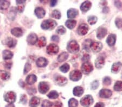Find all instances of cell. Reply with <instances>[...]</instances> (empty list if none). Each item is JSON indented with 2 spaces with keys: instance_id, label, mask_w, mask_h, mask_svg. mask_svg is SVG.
Returning <instances> with one entry per match:
<instances>
[{
  "instance_id": "23",
  "label": "cell",
  "mask_w": 122,
  "mask_h": 107,
  "mask_svg": "<svg viewBox=\"0 0 122 107\" xmlns=\"http://www.w3.org/2000/svg\"><path fill=\"white\" fill-rule=\"evenodd\" d=\"M78 14V11L76 9H70L67 11V16L70 19H73Z\"/></svg>"
},
{
  "instance_id": "31",
  "label": "cell",
  "mask_w": 122,
  "mask_h": 107,
  "mask_svg": "<svg viewBox=\"0 0 122 107\" xmlns=\"http://www.w3.org/2000/svg\"><path fill=\"white\" fill-rule=\"evenodd\" d=\"M10 2L8 1H0V8L2 10H6L9 7Z\"/></svg>"
},
{
  "instance_id": "44",
  "label": "cell",
  "mask_w": 122,
  "mask_h": 107,
  "mask_svg": "<svg viewBox=\"0 0 122 107\" xmlns=\"http://www.w3.org/2000/svg\"><path fill=\"white\" fill-rule=\"evenodd\" d=\"M103 83L104 84L106 85H109L111 84V79L109 77H106L103 79Z\"/></svg>"
},
{
  "instance_id": "38",
  "label": "cell",
  "mask_w": 122,
  "mask_h": 107,
  "mask_svg": "<svg viewBox=\"0 0 122 107\" xmlns=\"http://www.w3.org/2000/svg\"><path fill=\"white\" fill-rule=\"evenodd\" d=\"M69 69H70V65L67 63L64 64L60 67V70L63 73H67L69 70Z\"/></svg>"
},
{
  "instance_id": "17",
  "label": "cell",
  "mask_w": 122,
  "mask_h": 107,
  "mask_svg": "<svg viewBox=\"0 0 122 107\" xmlns=\"http://www.w3.org/2000/svg\"><path fill=\"white\" fill-rule=\"evenodd\" d=\"M26 82L29 85H32L36 82L37 77L35 75H29L26 78Z\"/></svg>"
},
{
  "instance_id": "21",
  "label": "cell",
  "mask_w": 122,
  "mask_h": 107,
  "mask_svg": "<svg viewBox=\"0 0 122 107\" xmlns=\"http://www.w3.org/2000/svg\"><path fill=\"white\" fill-rule=\"evenodd\" d=\"M40 104V99L37 97H33L29 102V106L30 107H38Z\"/></svg>"
},
{
  "instance_id": "26",
  "label": "cell",
  "mask_w": 122,
  "mask_h": 107,
  "mask_svg": "<svg viewBox=\"0 0 122 107\" xmlns=\"http://www.w3.org/2000/svg\"><path fill=\"white\" fill-rule=\"evenodd\" d=\"M76 24V21L74 19H68L66 22L65 25L68 28L70 29H73Z\"/></svg>"
},
{
  "instance_id": "24",
  "label": "cell",
  "mask_w": 122,
  "mask_h": 107,
  "mask_svg": "<svg viewBox=\"0 0 122 107\" xmlns=\"http://www.w3.org/2000/svg\"><path fill=\"white\" fill-rule=\"evenodd\" d=\"M122 67V63L121 62H117L115 63L112 66L111 71L114 73H117L118 72Z\"/></svg>"
},
{
  "instance_id": "39",
  "label": "cell",
  "mask_w": 122,
  "mask_h": 107,
  "mask_svg": "<svg viewBox=\"0 0 122 107\" xmlns=\"http://www.w3.org/2000/svg\"><path fill=\"white\" fill-rule=\"evenodd\" d=\"M52 16L56 19H60L61 17V13L59 10H54L52 14Z\"/></svg>"
},
{
  "instance_id": "42",
  "label": "cell",
  "mask_w": 122,
  "mask_h": 107,
  "mask_svg": "<svg viewBox=\"0 0 122 107\" xmlns=\"http://www.w3.org/2000/svg\"><path fill=\"white\" fill-rule=\"evenodd\" d=\"M53 104V103L50 102L48 100H45L42 102V104L41 105V107H51Z\"/></svg>"
},
{
  "instance_id": "32",
  "label": "cell",
  "mask_w": 122,
  "mask_h": 107,
  "mask_svg": "<svg viewBox=\"0 0 122 107\" xmlns=\"http://www.w3.org/2000/svg\"><path fill=\"white\" fill-rule=\"evenodd\" d=\"M46 44V40L45 37H41L38 41V45L40 47H44Z\"/></svg>"
},
{
  "instance_id": "54",
  "label": "cell",
  "mask_w": 122,
  "mask_h": 107,
  "mask_svg": "<svg viewBox=\"0 0 122 107\" xmlns=\"http://www.w3.org/2000/svg\"><path fill=\"white\" fill-rule=\"evenodd\" d=\"M11 63H10V64L9 63H8L5 65V67H6V68H8V69H10L11 67Z\"/></svg>"
},
{
  "instance_id": "52",
  "label": "cell",
  "mask_w": 122,
  "mask_h": 107,
  "mask_svg": "<svg viewBox=\"0 0 122 107\" xmlns=\"http://www.w3.org/2000/svg\"><path fill=\"white\" fill-rule=\"evenodd\" d=\"M94 107H104V104L102 102H98L95 105Z\"/></svg>"
},
{
  "instance_id": "4",
  "label": "cell",
  "mask_w": 122,
  "mask_h": 107,
  "mask_svg": "<svg viewBox=\"0 0 122 107\" xmlns=\"http://www.w3.org/2000/svg\"><path fill=\"white\" fill-rule=\"evenodd\" d=\"M81 71L84 74H88L93 70V66L89 62H85L81 66Z\"/></svg>"
},
{
  "instance_id": "15",
  "label": "cell",
  "mask_w": 122,
  "mask_h": 107,
  "mask_svg": "<svg viewBox=\"0 0 122 107\" xmlns=\"http://www.w3.org/2000/svg\"><path fill=\"white\" fill-rule=\"evenodd\" d=\"M92 4L91 2L90 1H85L84 3H82V5L80 7V9L83 12H86L88 10L91 8Z\"/></svg>"
},
{
  "instance_id": "33",
  "label": "cell",
  "mask_w": 122,
  "mask_h": 107,
  "mask_svg": "<svg viewBox=\"0 0 122 107\" xmlns=\"http://www.w3.org/2000/svg\"><path fill=\"white\" fill-rule=\"evenodd\" d=\"M78 105V102L74 98L70 99L68 101V107H76Z\"/></svg>"
},
{
  "instance_id": "51",
  "label": "cell",
  "mask_w": 122,
  "mask_h": 107,
  "mask_svg": "<svg viewBox=\"0 0 122 107\" xmlns=\"http://www.w3.org/2000/svg\"><path fill=\"white\" fill-rule=\"evenodd\" d=\"M52 40L54 42H58L59 41V37L57 35H54L52 37Z\"/></svg>"
},
{
  "instance_id": "45",
  "label": "cell",
  "mask_w": 122,
  "mask_h": 107,
  "mask_svg": "<svg viewBox=\"0 0 122 107\" xmlns=\"http://www.w3.org/2000/svg\"><path fill=\"white\" fill-rule=\"evenodd\" d=\"M31 69V65L30 64L27 63L25 64V69H24V74H27V73L30 71V70Z\"/></svg>"
},
{
  "instance_id": "47",
  "label": "cell",
  "mask_w": 122,
  "mask_h": 107,
  "mask_svg": "<svg viewBox=\"0 0 122 107\" xmlns=\"http://www.w3.org/2000/svg\"><path fill=\"white\" fill-rule=\"evenodd\" d=\"M51 107H62V103L60 102H56L53 103V104Z\"/></svg>"
},
{
  "instance_id": "41",
  "label": "cell",
  "mask_w": 122,
  "mask_h": 107,
  "mask_svg": "<svg viewBox=\"0 0 122 107\" xmlns=\"http://www.w3.org/2000/svg\"><path fill=\"white\" fill-rule=\"evenodd\" d=\"M92 43V41L90 40H87L84 42L83 44V47L85 49L88 50V49L91 47V44Z\"/></svg>"
},
{
  "instance_id": "40",
  "label": "cell",
  "mask_w": 122,
  "mask_h": 107,
  "mask_svg": "<svg viewBox=\"0 0 122 107\" xmlns=\"http://www.w3.org/2000/svg\"><path fill=\"white\" fill-rule=\"evenodd\" d=\"M56 32L59 35H63L66 33V29L63 26H59L57 28Z\"/></svg>"
},
{
  "instance_id": "53",
  "label": "cell",
  "mask_w": 122,
  "mask_h": 107,
  "mask_svg": "<svg viewBox=\"0 0 122 107\" xmlns=\"http://www.w3.org/2000/svg\"><path fill=\"white\" fill-rule=\"evenodd\" d=\"M57 3V1H51V5L52 7H54L56 5Z\"/></svg>"
},
{
  "instance_id": "43",
  "label": "cell",
  "mask_w": 122,
  "mask_h": 107,
  "mask_svg": "<svg viewBox=\"0 0 122 107\" xmlns=\"http://www.w3.org/2000/svg\"><path fill=\"white\" fill-rule=\"evenodd\" d=\"M115 23L116 26L118 28H121L122 27V19L120 18L116 19L115 21Z\"/></svg>"
},
{
  "instance_id": "34",
  "label": "cell",
  "mask_w": 122,
  "mask_h": 107,
  "mask_svg": "<svg viewBox=\"0 0 122 107\" xmlns=\"http://www.w3.org/2000/svg\"><path fill=\"white\" fill-rule=\"evenodd\" d=\"M114 89L117 91H121L122 90V82L117 81L116 82L115 85H114Z\"/></svg>"
},
{
  "instance_id": "8",
  "label": "cell",
  "mask_w": 122,
  "mask_h": 107,
  "mask_svg": "<svg viewBox=\"0 0 122 107\" xmlns=\"http://www.w3.org/2000/svg\"><path fill=\"white\" fill-rule=\"evenodd\" d=\"M90 48L94 52H98L102 50V48H103V45L100 42H92Z\"/></svg>"
},
{
  "instance_id": "22",
  "label": "cell",
  "mask_w": 122,
  "mask_h": 107,
  "mask_svg": "<svg viewBox=\"0 0 122 107\" xmlns=\"http://www.w3.org/2000/svg\"><path fill=\"white\" fill-rule=\"evenodd\" d=\"M11 33L14 36L17 37H19L22 35L23 32L22 30L20 28H14L11 29Z\"/></svg>"
},
{
  "instance_id": "11",
  "label": "cell",
  "mask_w": 122,
  "mask_h": 107,
  "mask_svg": "<svg viewBox=\"0 0 122 107\" xmlns=\"http://www.w3.org/2000/svg\"><path fill=\"white\" fill-rule=\"evenodd\" d=\"M112 91L109 90V89H102L99 92V96L102 98H109L112 95Z\"/></svg>"
},
{
  "instance_id": "46",
  "label": "cell",
  "mask_w": 122,
  "mask_h": 107,
  "mask_svg": "<svg viewBox=\"0 0 122 107\" xmlns=\"http://www.w3.org/2000/svg\"><path fill=\"white\" fill-rule=\"evenodd\" d=\"M92 89H96L98 88V86H99V82H98V81H94L93 83H92Z\"/></svg>"
},
{
  "instance_id": "29",
  "label": "cell",
  "mask_w": 122,
  "mask_h": 107,
  "mask_svg": "<svg viewBox=\"0 0 122 107\" xmlns=\"http://www.w3.org/2000/svg\"><path fill=\"white\" fill-rule=\"evenodd\" d=\"M6 43L7 44V46H8L9 48H13L16 46V41L15 39L9 37L7 38Z\"/></svg>"
},
{
  "instance_id": "18",
  "label": "cell",
  "mask_w": 122,
  "mask_h": 107,
  "mask_svg": "<svg viewBox=\"0 0 122 107\" xmlns=\"http://www.w3.org/2000/svg\"><path fill=\"white\" fill-rule=\"evenodd\" d=\"M116 41V36L114 34H111L108 36L107 42L109 46H113L115 45Z\"/></svg>"
},
{
  "instance_id": "9",
  "label": "cell",
  "mask_w": 122,
  "mask_h": 107,
  "mask_svg": "<svg viewBox=\"0 0 122 107\" xmlns=\"http://www.w3.org/2000/svg\"><path fill=\"white\" fill-rule=\"evenodd\" d=\"M27 41L29 44H31V45H34V44L36 43L37 41H38V36L34 33H31L27 37Z\"/></svg>"
},
{
  "instance_id": "19",
  "label": "cell",
  "mask_w": 122,
  "mask_h": 107,
  "mask_svg": "<svg viewBox=\"0 0 122 107\" xmlns=\"http://www.w3.org/2000/svg\"><path fill=\"white\" fill-rule=\"evenodd\" d=\"M48 64V61L45 58L40 57L36 61V65L39 67H44Z\"/></svg>"
},
{
  "instance_id": "48",
  "label": "cell",
  "mask_w": 122,
  "mask_h": 107,
  "mask_svg": "<svg viewBox=\"0 0 122 107\" xmlns=\"http://www.w3.org/2000/svg\"><path fill=\"white\" fill-rule=\"evenodd\" d=\"M21 102L23 104H25V103L27 102V97L25 96V95H23L22 96H21Z\"/></svg>"
},
{
  "instance_id": "36",
  "label": "cell",
  "mask_w": 122,
  "mask_h": 107,
  "mask_svg": "<svg viewBox=\"0 0 122 107\" xmlns=\"http://www.w3.org/2000/svg\"><path fill=\"white\" fill-rule=\"evenodd\" d=\"M59 96L58 93L56 91H52L49 93L48 95V97L51 99H56Z\"/></svg>"
},
{
  "instance_id": "16",
  "label": "cell",
  "mask_w": 122,
  "mask_h": 107,
  "mask_svg": "<svg viewBox=\"0 0 122 107\" xmlns=\"http://www.w3.org/2000/svg\"><path fill=\"white\" fill-rule=\"evenodd\" d=\"M105 64V59L103 57H99L96 60V67L98 69H100L103 67Z\"/></svg>"
},
{
  "instance_id": "5",
  "label": "cell",
  "mask_w": 122,
  "mask_h": 107,
  "mask_svg": "<svg viewBox=\"0 0 122 107\" xmlns=\"http://www.w3.org/2000/svg\"><path fill=\"white\" fill-rule=\"evenodd\" d=\"M82 76V74L79 70L72 71L70 74V78L71 80L73 81H78L81 79Z\"/></svg>"
},
{
  "instance_id": "13",
  "label": "cell",
  "mask_w": 122,
  "mask_h": 107,
  "mask_svg": "<svg viewBox=\"0 0 122 107\" xmlns=\"http://www.w3.org/2000/svg\"><path fill=\"white\" fill-rule=\"evenodd\" d=\"M107 34V29L103 27H100L98 29L97 32V37L99 39L104 38Z\"/></svg>"
},
{
  "instance_id": "2",
  "label": "cell",
  "mask_w": 122,
  "mask_h": 107,
  "mask_svg": "<svg viewBox=\"0 0 122 107\" xmlns=\"http://www.w3.org/2000/svg\"><path fill=\"white\" fill-rule=\"evenodd\" d=\"M67 50L71 53H76L79 50V45L75 41H72L68 44Z\"/></svg>"
},
{
  "instance_id": "27",
  "label": "cell",
  "mask_w": 122,
  "mask_h": 107,
  "mask_svg": "<svg viewBox=\"0 0 122 107\" xmlns=\"http://www.w3.org/2000/svg\"><path fill=\"white\" fill-rule=\"evenodd\" d=\"M13 54L8 50H5L3 51V58L4 60H9L13 57Z\"/></svg>"
},
{
  "instance_id": "14",
  "label": "cell",
  "mask_w": 122,
  "mask_h": 107,
  "mask_svg": "<svg viewBox=\"0 0 122 107\" xmlns=\"http://www.w3.org/2000/svg\"><path fill=\"white\" fill-rule=\"evenodd\" d=\"M35 14L39 19H42L45 16L46 12L42 8L38 7L35 9Z\"/></svg>"
},
{
  "instance_id": "7",
  "label": "cell",
  "mask_w": 122,
  "mask_h": 107,
  "mask_svg": "<svg viewBox=\"0 0 122 107\" xmlns=\"http://www.w3.org/2000/svg\"><path fill=\"white\" fill-rule=\"evenodd\" d=\"M59 51V47L55 44H50L47 48V53L50 55H54Z\"/></svg>"
},
{
  "instance_id": "55",
  "label": "cell",
  "mask_w": 122,
  "mask_h": 107,
  "mask_svg": "<svg viewBox=\"0 0 122 107\" xmlns=\"http://www.w3.org/2000/svg\"><path fill=\"white\" fill-rule=\"evenodd\" d=\"M5 107H15V106L13 103H10L9 104H8Z\"/></svg>"
},
{
  "instance_id": "12",
  "label": "cell",
  "mask_w": 122,
  "mask_h": 107,
  "mask_svg": "<svg viewBox=\"0 0 122 107\" xmlns=\"http://www.w3.org/2000/svg\"><path fill=\"white\" fill-rule=\"evenodd\" d=\"M88 27L87 24H81L78 28V33L80 35H85L87 33Z\"/></svg>"
},
{
  "instance_id": "25",
  "label": "cell",
  "mask_w": 122,
  "mask_h": 107,
  "mask_svg": "<svg viewBox=\"0 0 122 107\" xmlns=\"http://www.w3.org/2000/svg\"><path fill=\"white\" fill-rule=\"evenodd\" d=\"M84 93L83 88L81 87H76L73 89V94L76 96H81Z\"/></svg>"
},
{
  "instance_id": "1",
  "label": "cell",
  "mask_w": 122,
  "mask_h": 107,
  "mask_svg": "<svg viewBox=\"0 0 122 107\" xmlns=\"http://www.w3.org/2000/svg\"><path fill=\"white\" fill-rule=\"evenodd\" d=\"M56 25L57 24L56 21L50 19L43 21L42 23H41V27L44 30H48V29H54Z\"/></svg>"
},
{
  "instance_id": "37",
  "label": "cell",
  "mask_w": 122,
  "mask_h": 107,
  "mask_svg": "<svg viewBox=\"0 0 122 107\" xmlns=\"http://www.w3.org/2000/svg\"><path fill=\"white\" fill-rule=\"evenodd\" d=\"M97 17L94 16H89L88 18V22L90 24L93 25L97 22Z\"/></svg>"
},
{
  "instance_id": "20",
  "label": "cell",
  "mask_w": 122,
  "mask_h": 107,
  "mask_svg": "<svg viewBox=\"0 0 122 107\" xmlns=\"http://www.w3.org/2000/svg\"><path fill=\"white\" fill-rule=\"evenodd\" d=\"M56 81L58 85L62 86V85H64L66 84L67 80L66 78L65 77L61 76H58L56 78Z\"/></svg>"
},
{
  "instance_id": "35",
  "label": "cell",
  "mask_w": 122,
  "mask_h": 107,
  "mask_svg": "<svg viewBox=\"0 0 122 107\" xmlns=\"http://www.w3.org/2000/svg\"><path fill=\"white\" fill-rule=\"evenodd\" d=\"M0 77L3 80H7L10 77V74L6 71H2L0 74Z\"/></svg>"
},
{
  "instance_id": "28",
  "label": "cell",
  "mask_w": 122,
  "mask_h": 107,
  "mask_svg": "<svg viewBox=\"0 0 122 107\" xmlns=\"http://www.w3.org/2000/svg\"><path fill=\"white\" fill-rule=\"evenodd\" d=\"M68 57V54L66 52H63L59 55L58 57V61L59 62L65 61Z\"/></svg>"
},
{
  "instance_id": "3",
  "label": "cell",
  "mask_w": 122,
  "mask_h": 107,
  "mask_svg": "<svg viewBox=\"0 0 122 107\" xmlns=\"http://www.w3.org/2000/svg\"><path fill=\"white\" fill-rule=\"evenodd\" d=\"M93 103V99L91 95H86L80 100V103L84 107H89Z\"/></svg>"
},
{
  "instance_id": "30",
  "label": "cell",
  "mask_w": 122,
  "mask_h": 107,
  "mask_svg": "<svg viewBox=\"0 0 122 107\" xmlns=\"http://www.w3.org/2000/svg\"><path fill=\"white\" fill-rule=\"evenodd\" d=\"M25 2V1H16V3L17 5V9L19 12H22L25 8L24 4Z\"/></svg>"
},
{
  "instance_id": "49",
  "label": "cell",
  "mask_w": 122,
  "mask_h": 107,
  "mask_svg": "<svg viewBox=\"0 0 122 107\" xmlns=\"http://www.w3.org/2000/svg\"><path fill=\"white\" fill-rule=\"evenodd\" d=\"M90 60V56L88 55V54H86L84 56L83 58H82V60L85 62H87L88 60Z\"/></svg>"
},
{
  "instance_id": "10",
  "label": "cell",
  "mask_w": 122,
  "mask_h": 107,
  "mask_svg": "<svg viewBox=\"0 0 122 107\" xmlns=\"http://www.w3.org/2000/svg\"><path fill=\"white\" fill-rule=\"evenodd\" d=\"M50 89L49 85L47 83L44 82H41L39 84V90L41 94L46 93Z\"/></svg>"
},
{
  "instance_id": "6",
  "label": "cell",
  "mask_w": 122,
  "mask_h": 107,
  "mask_svg": "<svg viewBox=\"0 0 122 107\" xmlns=\"http://www.w3.org/2000/svg\"><path fill=\"white\" fill-rule=\"evenodd\" d=\"M5 100L9 103H13L16 100V95L13 91H9L5 95Z\"/></svg>"
},
{
  "instance_id": "50",
  "label": "cell",
  "mask_w": 122,
  "mask_h": 107,
  "mask_svg": "<svg viewBox=\"0 0 122 107\" xmlns=\"http://www.w3.org/2000/svg\"><path fill=\"white\" fill-rule=\"evenodd\" d=\"M115 3L116 6L117 7V8H119V9L121 8L122 7V3L121 2L118 1H116L115 2Z\"/></svg>"
}]
</instances>
